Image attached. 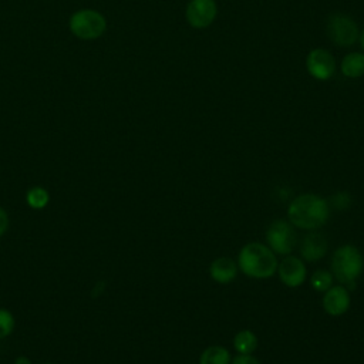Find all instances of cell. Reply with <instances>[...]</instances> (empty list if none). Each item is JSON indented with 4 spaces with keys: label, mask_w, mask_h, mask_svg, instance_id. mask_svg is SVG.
<instances>
[{
    "label": "cell",
    "mask_w": 364,
    "mask_h": 364,
    "mask_svg": "<svg viewBox=\"0 0 364 364\" xmlns=\"http://www.w3.org/2000/svg\"><path fill=\"white\" fill-rule=\"evenodd\" d=\"M218 7L215 0H191L186 6L185 17L191 27L206 28L216 18Z\"/></svg>",
    "instance_id": "8"
},
{
    "label": "cell",
    "mask_w": 364,
    "mask_h": 364,
    "mask_svg": "<svg viewBox=\"0 0 364 364\" xmlns=\"http://www.w3.org/2000/svg\"><path fill=\"white\" fill-rule=\"evenodd\" d=\"M233 347L240 354H252L257 347V337L250 330H242L235 336Z\"/></svg>",
    "instance_id": "15"
},
{
    "label": "cell",
    "mask_w": 364,
    "mask_h": 364,
    "mask_svg": "<svg viewBox=\"0 0 364 364\" xmlns=\"http://www.w3.org/2000/svg\"><path fill=\"white\" fill-rule=\"evenodd\" d=\"M333 202H334V206H337L338 209H343V208L348 206L350 199H348L347 193H338L337 196L333 198Z\"/></svg>",
    "instance_id": "21"
},
{
    "label": "cell",
    "mask_w": 364,
    "mask_h": 364,
    "mask_svg": "<svg viewBox=\"0 0 364 364\" xmlns=\"http://www.w3.org/2000/svg\"><path fill=\"white\" fill-rule=\"evenodd\" d=\"M50 195L41 186H33L26 193V202L33 209H43L48 203Z\"/></svg>",
    "instance_id": "16"
},
{
    "label": "cell",
    "mask_w": 364,
    "mask_h": 364,
    "mask_svg": "<svg viewBox=\"0 0 364 364\" xmlns=\"http://www.w3.org/2000/svg\"><path fill=\"white\" fill-rule=\"evenodd\" d=\"M237 264L240 270L255 279H266L277 270V259L274 252L262 243H247L239 252Z\"/></svg>",
    "instance_id": "2"
},
{
    "label": "cell",
    "mask_w": 364,
    "mask_h": 364,
    "mask_svg": "<svg viewBox=\"0 0 364 364\" xmlns=\"http://www.w3.org/2000/svg\"><path fill=\"white\" fill-rule=\"evenodd\" d=\"M301 256L307 262L320 260L327 252V240L320 233H309L301 243L300 247Z\"/></svg>",
    "instance_id": "11"
},
{
    "label": "cell",
    "mask_w": 364,
    "mask_h": 364,
    "mask_svg": "<svg viewBox=\"0 0 364 364\" xmlns=\"http://www.w3.org/2000/svg\"><path fill=\"white\" fill-rule=\"evenodd\" d=\"M14 364H31V361L27 357H17Z\"/></svg>",
    "instance_id": "22"
},
{
    "label": "cell",
    "mask_w": 364,
    "mask_h": 364,
    "mask_svg": "<svg viewBox=\"0 0 364 364\" xmlns=\"http://www.w3.org/2000/svg\"><path fill=\"white\" fill-rule=\"evenodd\" d=\"M14 328V317L7 309H0V338H6Z\"/></svg>",
    "instance_id": "18"
},
{
    "label": "cell",
    "mask_w": 364,
    "mask_h": 364,
    "mask_svg": "<svg viewBox=\"0 0 364 364\" xmlns=\"http://www.w3.org/2000/svg\"><path fill=\"white\" fill-rule=\"evenodd\" d=\"M310 283L317 291H326L333 284V274L327 270H316L310 279Z\"/></svg>",
    "instance_id": "17"
},
{
    "label": "cell",
    "mask_w": 364,
    "mask_h": 364,
    "mask_svg": "<svg viewBox=\"0 0 364 364\" xmlns=\"http://www.w3.org/2000/svg\"><path fill=\"white\" fill-rule=\"evenodd\" d=\"M9 229V215L7 212L0 206V236H3Z\"/></svg>",
    "instance_id": "20"
},
{
    "label": "cell",
    "mask_w": 364,
    "mask_h": 364,
    "mask_svg": "<svg viewBox=\"0 0 364 364\" xmlns=\"http://www.w3.org/2000/svg\"><path fill=\"white\" fill-rule=\"evenodd\" d=\"M71 33L82 40H94L105 33L107 21L105 17L91 9H82L75 11L70 18Z\"/></svg>",
    "instance_id": "4"
},
{
    "label": "cell",
    "mask_w": 364,
    "mask_h": 364,
    "mask_svg": "<svg viewBox=\"0 0 364 364\" xmlns=\"http://www.w3.org/2000/svg\"><path fill=\"white\" fill-rule=\"evenodd\" d=\"M287 216L293 226L306 230L318 229L328 219V205L318 195L304 193L290 202Z\"/></svg>",
    "instance_id": "1"
},
{
    "label": "cell",
    "mask_w": 364,
    "mask_h": 364,
    "mask_svg": "<svg viewBox=\"0 0 364 364\" xmlns=\"http://www.w3.org/2000/svg\"><path fill=\"white\" fill-rule=\"evenodd\" d=\"M236 272H237V267H236V263L233 262V259L225 257V256L215 259L209 267L210 277L215 282L222 283V284L230 283L236 277Z\"/></svg>",
    "instance_id": "12"
},
{
    "label": "cell",
    "mask_w": 364,
    "mask_h": 364,
    "mask_svg": "<svg viewBox=\"0 0 364 364\" xmlns=\"http://www.w3.org/2000/svg\"><path fill=\"white\" fill-rule=\"evenodd\" d=\"M199 363L200 364H229L230 353L222 346H210L200 354Z\"/></svg>",
    "instance_id": "14"
},
{
    "label": "cell",
    "mask_w": 364,
    "mask_h": 364,
    "mask_svg": "<svg viewBox=\"0 0 364 364\" xmlns=\"http://www.w3.org/2000/svg\"><path fill=\"white\" fill-rule=\"evenodd\" d=\"M360 44H361V48L364 50V30L360 33Z\"/></svg>",
    "instance_id": "23"
},
{
    "label": "cell",
    "mask_w": 364,
    "mask_h": 364,
    "mask_svg": "<svg viewBox=\"0 0 364 364\" xmlns=\"http://www.w3.org/2000/svg\"><path fill=\"white\" fill-rule=\"evenodd\" d=\"M326 33L328 38L340 47H350L360 38L355 21L350 16L341 13H336L328 17L326 23Z\"/></svg>",
    "instance_id": "5"
},
{
    "label": "cell",
    "mask_w": 364,
    "mask_h": 364,
    "mask_svg": "<svg viewBox=\"0 0 364 364\" xmlns=\"http://www.w3.org/2000/svg\"><path fill=\"white\" fill-rule=\"evenodd\" d=\"M280 280L289 287L300 286L306 279V266L301 259L296 256L284 257L277 266Z\"/></svg>",
    "instance_id": "9"
},
{
    "label": "cell",
    "mask_w": 364,
    "mask_h": 364,
    "mask_svg": "<svg viewBox=\"0 0 364 364\" xmlns=\"http://www.w3.org/2000/svg\"><path fill=\"white\" fill-rule=\"evenodd\" d=\"M364 260L360 250L355 246L344 245L338 247L331 257V270L336 279L346 284H353L361 274Z\"/></svg>",
    "instance_id": "3"
},
{
    "label": "cell",
    "mask_w": 364,
    "mask_h": 364,
    "mask_svg": "<svg viewBox=\"0 0 364 364\" xmlns=\"http://www.w3.org/2000/svg\"><path fill=\"white\" fill-rule=\"evenodd\" d=\"M232 364H260V363L250 354H240L233 358Z\"/></svg>",
    "instance_id": "19"
},
{
    "label": "cell",
    "mask_w": 364,
    "mask_h": 364,
    "mask_svg": "<svg viewBox=\"0 0 364 364\" xmlns=\"http://www.w3.org/2000/svg\"><path fill=\"white\" fill-rule=\"evenodd\" d=\"M323 307L330 316H341L350 307V294L343 286H331L323 297Z\"/></svg>",
    "instance_id": "10"
},
{
    "label": "cell",
    "mask_w": 364,
    "mask_h": 364,
    "mask_svg": "<svg viewBox=\"0 0 364 364\" xmlns=\"http://www.w3.org/2000/svg\"><path fill=\"white\" fill-rule=\"evenodd\" d=\"M340 70L347 78H358L364 75V53L353 51L344 55Z\"/></svg>",
    "instance_id": "13"
},
{
    "label": "cell",
    "mask_w": 364,
    "mask_h": 364,
    "mask_svg": "<svg viewBox=\"0 0 364 364\" xmlns=\"http://www.w3.org/2000/svg\"><path fill=\"white\" fill-rule=\"evenodd\" d=\"M306 68L313 78L327 81L336 73V60L328 50L313 48L306 57Z\"/></svg>",
    "instance_id": "7"
},
{
    "label": "cell",
    "mask_w": 364,
    "mask_h": 364,
    "mask_svg": "<svg viewBox=\"0 0 364 364\" xmlns=\"http://www.w3.org/2000/svg\"><path fill=\"white\" fill-rule=\"evenodd\" d=\"M266 242L274 253L287 255L293 250L297 242L296 230L287 220H274L266 230Z\"/></svg>",
    "instance_id": "6"
}]
</instances>
